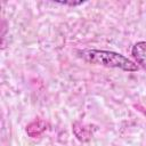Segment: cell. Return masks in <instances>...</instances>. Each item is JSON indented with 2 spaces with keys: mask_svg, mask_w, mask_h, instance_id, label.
Returning a JSON list of instances; mask_svg holds the SVG:
<instances>
[{
  "mask_svg": "<svg viewBox=\"0 0 146 146\" xmlns=\"http://www.w3.org/2000/svg\"><path fill=\"white\" fill-rule=\"evenodd\" d=\"M78 54L83 60L91 64L120 68L125 72H136L139 68L138 65L131 59H129L128 57L111 50L83 49V50H78Z\"/></svg>",
  "mask_w": 146,
  "mask_h": 146,
  "instance_id": "cell-1",
  "label": "cell"
},
{
  "mask_svg": "<svg viewBox=\"0 0 146 146\" xmlns=\"http://www.w3.org/2000/svg\"><path fill=\"white\" fill-rule=\"evenodd\" d=\"M131 55L136 63L146 71V41H138L131 49Z\"/></svg>",
  "mask_w": 146,
  "mask_h": 146,
  "instance_id": "cell-2",
  "label": "cell"
},
{
  "mask_svg": "<svg viewBox=\"0 0 146 146\" xmlns=\"http://www.w3.org/2000/svg\"><path fill=\"white\" fill-rule=\"evenodd\" d=\"M83 1H78V2H74V1H62L59 3L62 5H70V6H78V5H81Z\"/></svg>",
  "mask_w": 146,
  "mask_h": 146,
  "instance_id": "cell-3",
  "label": "cell"
}]
</instances>
